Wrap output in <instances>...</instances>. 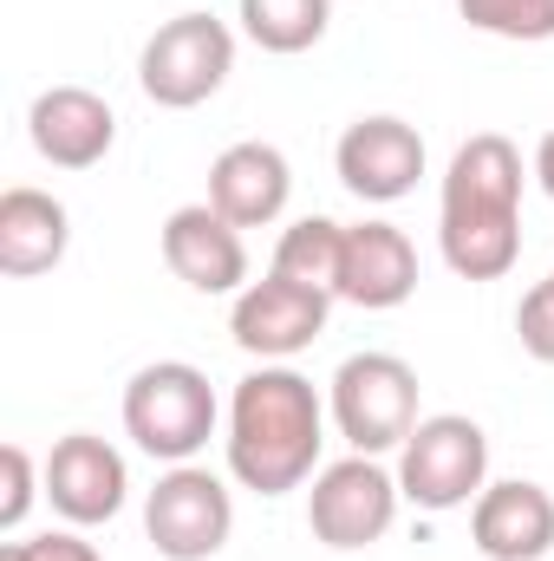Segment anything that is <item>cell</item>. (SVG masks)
Masks as SVG:
<instances>
[{
  "label": "cell",
  "instance_id": "obj_16",
  "mask_svg": "<svg viewBox=\"0 0 554 561\" xmlns=\"http://www.w3.org/2000/svg\"><path fill=\"white\" fill-rule=\"evenodd\" d=\"M470 536L489 561H542L554 549V496L529 477L483 483L470 503Z\"/></svg>",
  "mask_w": 554,
  "mask_h": 561
},
{
  "label": "cell",
  "instance_id": "obj_11",
  "mask_svg": "<svg viewBox=\"0 0 554 561\" xmlns=\"http://www.w3.org/2000/svg\"><path fill=\"white\" fill-rule=\"evenodd\" d=\"M333 170H339L346 196H359V203H399V196H412L417 176H424V138H417V125L392 118V112L353 118L339 131V144H333Z\"/></svg>",
  "mask_w": 554,
  "mask_h": 561
},
{
  "label": "cell",
  "instance_id": "obj_19",
  "mask_svg": "<svg viewBox=\"0 0 554 561\" xmlns=\"http://www.w3.org/2000/svg\"><path fill=\"white\" fill-rule=\"evenodd\" d=\"M339 255H346V222L333 216H300L287 222L275 242V275L300 280V287H320L339 300Z\"/></svg>",
  "mask_w": 554,
  "mask_h": 561
},
{
  "label": "cell",
  "instance_id": "obj_2",
  "mask_svg": "<svg viewBox=\"0 0 554 561\" xmlns=\"http://www.w3.org/2000/svg\"><path fill=\"white\" fill-rule=\"evenodd\" d=\"M229 477L255 496H287L300 483H313L320 470V444H326V399L313 392V379H300L293 366H255L235 392H229Z\"/></svg>",
  "mask_w": 554,
  "mask_h": 561
},
{
  "label": "cell",
  "instance_id": "obj_17",
  "mask_svg": "<svg viewBox=\"0 0 554 561\" xmlns=\"http://www.w3.org/2000/svg\"><path fill=\"white\" fill-rule=\"evenodd\" d=\"M72 249V216L53 190H33V183H13L0 196V275L7 280H33L53 275Z\"/></svg>",
  "mask_w": 554,
  "mask_h": 561
},
{
  "label": "cell",
  "instance_id": "obj_24",
  "mask_svg": "<svg viewBox=\"0 0 554 561\" xmlns=\"http://www.w3.org/2000/svg\"><path fill=\"white\" fill-rule=\"evenodd\" d=\"M529 170H535V183H542V190L554 196V131L535 144V163H529Z\"/></svg>",
  "mask_w": 554,
  "mask_h": 561
},
{
  "label": "cell",
  "instance_id": "obj_26",
  "mask_svg": "<svg viewBox=\"0 0 554 561\" xmlns=\"http://www.w3.org/2000/svg\"><path fill=\"white\" fill-rule=\"evenodd\" d=\"M549 280H554V268H549Z\"/></svg>",
  "mask_w": 554,
  "mask_h": 561
},
{
  "label": "cell",
  "instance_id": "obj_4",
  "mask_svg": "<svg viewBox=\"0 0 554 561\" xmlns=\"http://www.w3.org/2000/svg\"><path fill=\"white\" fill-rule=\"evenodd\" d=\"M235 72V33L216 13H176L163 20L138 53V85L163 112H196L209 105Z\"/></svg>",
  "mask_w": 554,
  "mask_h": 561
},
{
  "label": "cell",
  "instance_id": "obj_8",
  "mask_svg": "<svg viewBox=\"0 0 554 561\" xmlns=\"http://www.w3.org/2000/svg\"><path fill=\"white\" fill-rule=\"evenodd\" d=\"M143 536L163 561H209L235 536V496L203 463H170L143 496Z\"/></svg>",
  "mask_w": 554,
  "mask_h": 561
},
{
  "label": "cell",
  "instance_id": "obj_18",
  "mask_svg": "<svg viewBox=\"0 0 554 561\" xmlns=\"http://www.w3.org/2000/svg\"><path fill=\"white\" fill-rule=\"evenodd\" d=\"M235 20H242V33H249L262 53L293 59V53H307V46L326 39L333 0H235Z\"/></svg>",
  "mask_w": 554,
  "mask_h": 561
},
{
  "label": "cell",
  "instance_id": "obj_5",
  "mask_svg": "<svg viewBox=\"0 0 554 561\" xmlns=\"http://www.w3.org/2000/svg\"><path fill=\"white\" fill-rule=\"evenodd\" d=\"M326 419L359 457L405 450V437L417 431V373L399 353H353L333 373Z\"/></svg>",
  "mask_w": 554,
  "mask_h": 561
},
{
  "label": "cell",
  "instance_id": "obj_3",
  "mask_svg": "<svg viewBox=\"0 0 554 561\" xmlns=\"http://www.w3.org/2000/svg\"><path fill=\"white\" fill-rule=\"evenodd\" d=\"M222 405L203 366L189 359H150L125 386V437L157 463H196V450L216 437Z\"/></svg>",
  "mask_w": 554,
  "mask_h": 561
},
{
  "label": "cell",
  "instance_id": "obj_25",
  "mask_svg": "<svg viewBox=\"0 0 554 561\" xmlns=\"http://www.w3.org/2000/svg\"><path fill=\"white\" fill-rule=\"evenodd\" d=\"M0 561H33V556H26V542H7V549H0Z\"/></svg>",
  "mask_w": 554,
  "mask_h": 561
},
{
  "label": "cell",
  "instance_id": "obj_9",
  "mask_svg": "<svg viewBox=\"0 0 554 561\" xmlns=\"http://www.w3.org/2000/svg\"><path fill=\"white\" fill-rule=\"evenodd\" d=\"M326 313H333V294H320V287H300V280L287 275H268L249 280L242 294H235V307H229V340L249 353V359H262V366H287L293 353H307L320 333H326Z\"/></svg>",
  "mask_w": 554,
  "mask_h": 561
},
{
  "label": "cell",
  "instance_id": "obj_22",
  "mask_svg": "<svg viewBox=\"0 0 554 561\" xmlns=\"http://www.w3.org/2000/svg\"><path fill=\"white\" fill-rule=\"evenodd\" d=\"M516 333H522V353L554 366V280H535L516 307Z\"/></svg>",
  "mask_w": 554,
  "mask_h": 561
},
{
  "label": "cell",
  "instance_id": "obj_6",
  "mask_svg": "<svg viewBox=\"0 0 554 561\" xmlns=\"http://www.w3.org/2000/svg\"><path fill=\"white\" fill-rule=\"evenodd\" d=\"M489 483V437L483 424L463 412H430L417 419V431L399 450V490L405 503H417L424 516H450L470 510Z\"/></svg>",
  "mask_w": 554,
  "mask_h": 561
},
{
  "label": "cell",
  "instance_id": "obj_7",
  "mask_svg": "<svg viewBox=\"0 0 554 561\" xmlns=\"http://www.w3.org/2000/svg\"><path fill=\"white\" fill-rule=\"evenodd\" d=\"M399 503H405L399 470H385L379 457H359V450H353V457L313 470V490H307V529H313V542L353 556V549H372V542L392 536Z\"/></svg>",
  "mask_w": 554,
  "mask_h": 561
},
{
  "label": "cell",
  "instance_id": "obj_14",
  "mask_svg": "<svg viewBox=\"0 0 554 561\" xmlns=\"http://www.w3.org/2000/svg\"><path fill=\"white\" fill-rule=\"evenodd\" d=\"M417 294V249L412 236L385 216L353 222L346 229V255H339V300L366 307V313H392Z\"/></svg>",
  "mask_w": 554,
  "mask_h": 561
},
{
  "label": "cell",
  "instance_id": "obj_15",
  "mask_svg": "<svg viewBox=\"0 0 554 561\" xmlns=\"http://www.w3.org/2000/svg\"><path fill=\"white\" fill-rule=\"evenodd\" d=\"M287 196H293V163H287L280 144L242 138L209 163V209H222L235 229H268V222H280Z\"/></svg>",
  "mask_w": 554,
  "mask_h": 561
},
{
  "label": "cell",
  "instance_id": "obj_13",
  "mask_svg": "<svg viewBox=\"0 0 554 561\" xmlns=\"http://www.w3.org/2000/svg\"><path fill=\"white\" fill-rule=\"evenodd\" d=\"M26 138L53 170H92L118 144V112L92 85H46L26 112Z\"/></svg>",
  "mask_w": 554,
  "mask_h": 561
},
{
  "label": "cell",
  "instance_id": "obj_12",
  "mask_svg": "<svg viewBox=\"0 0 554 561\" xmlns=\"http://www.w3.org/2000/svg\"><path fill=\"white\" fill-rule=\"evenodd\" d=\"M163 268L183 280L189 294H242L249 287V242H242V229L222 216V209H209V203H183V209H170L163 216Z\"/></svg>",
  "mask_w": 554,
  "mask_h": 561
},
{
  "label": "cell",
  "instance_id": "obj_20",
  "mask_svg": "<svg viewBox=\"0 0 554 561\" xmlns=\"http://www.w3.org/2000/svg\"><path fill=\"white\" fill-rule=\"evenodd\" d=\"M457 13L489 39H516V46L554 39V0H457Z\"/></svg>",
  "mask_w": 554,
  "mask_h": 561
},
{
  "label": "cell",
  "instance_id": "obj_10",
  "mask_svg": "<svg viewBox=\"0 0 554 561\" xmlns=\"http://www.w3.org/2000/svg\"><path fill=\"white\" fill-rule=\"evenodd\" d=\"M131 496V470H125V450L105 444L99 431H66L53 450H46V503L53 516H66L72 529H99L125 510Z\"/></svg>",
  "mask_w": 554,
  "mask_h": 561
},
{
  "label": "cell",
  "instance_id": "obj_21",
  "mask_svg": "<svg viewBox=\"0 0 554 561\" xmlns=\"http://www.w3.org/2000/svg\"><path fill=\"white\" fill-rule=\"evenodd\" d=\"M0 470H7V490H0V529L13 536L33 510V496H46V463H33L26 444H7L0 450Z\"/></svg>",
  "mask_w": 554,
  "mask_h": 561
},
{
  "label": "cell",
  "instance_id": "obj_1",
  "mask_svg": "<svg viewBox=\"0 0 554 561\" xmlns=\"http://www.w3.org/2000/svg\"><path fill=\"white\" fill-rule=\"evenodd\" d=\"M437 249L457 280H503L522 255V150L503 131L457 144L437 196Z\"/></svg>",
  "mask_w": 554,
  "mask_h": 561
},
{
  "label": "cell",
  "instance_id": "obj_23",
  "mask_svg": "<svg viewBox=\"0 0 554 561\" xmlns=\"http://www.w3.org/2000/svg\"><path fill=\"white\" fill-rule=\"evenodd\" d=\"M26 556H33V561H105L85 536H79V529H46V536H33V542H26Z\"/></svg>",
  "mask_w": 554,
  "mask_h": 561
}]
</instances>
